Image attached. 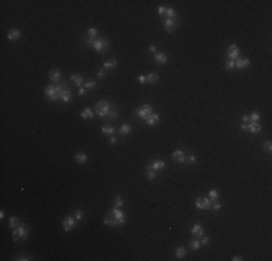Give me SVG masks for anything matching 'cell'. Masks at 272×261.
<instances>
[{"label":"cell","instance_id":"42","mask_svg":"<svg viewBox=\"0 0 272 261\" xmlns=\"http://www.w3.org/2000/svg\"><path fill=\"white\" fill-rule=\"evenodd\" d=\"M224 67L229 70V71H232V70H234V61L232 60H227L226 61V64H224Z\"/></svg>","mask_w":272,"mask_h":261},{"label":"cell","instance_id":"55","mask_svg":"<svg viewBox=\"0 0 272 261\" xmlns=\"http://www.w3.org/2000/svg\"><path fill=\"white\" fill-rule=\"evenodd\" d=\"M4 218V210H0V219H3Z\"/></svg>","mask_w":272,"mask_h":261},{"label":"cell","instance_id":"54","mask_svg":"<svg viewBox=\"0 0 272 261\" xmlns=\"http://www.w3.org/2000/svg\"><path fill=\"white\" fill-rule=\"evenodd\" d=\"M240 129H242V131H248V123H243V125L240 126Z\"/></svg>","mask_w":272,"mask_h":261},{"label":"cell","instance_id":"10","mask_svg":"<svg viewBox=\"0 0 272 261\" xmlns=\"http://www.w3.org/2000/svg\"><path fill=\"white\" fill-rule=\"evenodd\" d=\"M103 222H104V225L109 228H116V226H120L119 225V222L116 220V218L113 216V213H112V210H110L109 213H107L106 216H104V219H103Z\"/></svg>","mask_w":272,"mask_h":261},{"label":"cell","instance_id":"6","mask_svg":"<svg viewBox=\"0 0 272 261\" xmlns=\"http://www.w3.org/2000/svg\"><path fill=\"white\" fill-rule=\"evenodd\" d=\"M76 226H77V219L74 216H65L64 219H62V229L65 232L72 231Z\"/></svg>","mask_w":272,"mask_h":261},{"label":"cell","instance_id":"39","mask_svg":"<svg viewBox=\"0 0 272 261\" xmlns=\"http://www.w3.org/2000/svg\"><path fill=\"white\" fill-rule=\"evenodd\" d=\"M184 163H187V164H196L197 163V157H196V155H188V157H185Z\"/></svg>","mask_w":272,"mask_h":261},{"label":"cell","instance_id":"45","mask_svg":"<svg viewBox=\"0 0 272 261\" xmlns=\"http://www.w3.org/2000/svg\"><path fill=\"white\" fill-rule=\"evenodd\" d=\"M15 260H18V261H28V260H34V258L28 257V255H19V257H16Z\"/></svg>","mask_w":272,"mask_h":261},{"label":"cell","instance_id":"5","mask_svg":"<svg viewBox=\"0 0 272 261\" xmlns=\"http://www.w3.org/2000/svg\"><path fill=\"white\" fill-rule=\"evenodd\" d=\"M178 26V18L175 16V18H165L164 19V28H165V30L168 32V34H171V32H174L175 29H177Z\"/></svg>","mask_w":272,"mask_h":261},{"label":"cell","instance_id":"52","mask_svg":"<svg viewBox=\"0 0 272 261\" xmlns=\"http://www.w3.org/2000/svg\"><path fill=\"white\" fill-rule=\"evenodd\" d=\"M110 144L112 145L116 144V138H114V136H110Z\"/></svg>","mask_w":272,"mask_h":261},{"label":"cell","instance_id":"11","mask_svg":"<svg viewBox=\"0 0 272 261\" xmlns=\"http://www.w3.org/2000/svg\"><path fill=\"white\" fill-rule=\"evenodd\" d=\"M112 213H113V216L116 218V220L119 222V225H123L126 220V216H125V212L122 210V208H116L114 206L113 209H112Z\"/></svg>","mask_w":272,"mask_h":261},{"label":"cell","instance_id":"23","mask_svg":"<svg viewBox=\"0 0 272 261\" xmlns=\"http://www.w3.org/2000/svg\"><path fill=\"white\" fill-rule=\"evenodd\" d=\"M70 80H71L74 84H77L78 87H83V84H84V80H83V77L80 76V74H71Z\"/></svg>","mask_w":272,"mask_h":261},{"label":"cell","instance_id":"14","mask_svg":"<svg viewBox=\"0 0 272 261\" xmlns=\"http://www.w3.org/2000/svg\"><path fill=\"white\" fill-rule=\"evenodd\" d=\"M159 121H161V119H159V115H158V113H154V112H152V113L149 115L146 119H145V122H146L148 126L156 125V123H159Z\"/></svg>","mask_w":272,"mask_h":261},{"label":"cell","instance_id":"9","mask_svg":"<svg viewBox=\"0 0 272 261\" xmlns=\"http://www.w3.org/2000/svg\"><path fill=\"white\" fill-rule=\"evenodd\" d=\"M45 95H46L49 102H55V100L60 99V96H58L57 91H55V84H49V86L45 87Z\"/></svg>","mask_w":272,"mask_h":261},{"label":"cell","instance_id":"37","mask_svg":"<svg viewBox=\"0 0 272 261\" xmlns=\"http://www.w3.org/2000/svg\"><path fill=\"white\" fill-rule=\"evenodd\" d=\"M88 34V38H97L98 36V30L96 29V28H90V29L87 30Z\"/></svg>","mask_w":272,"mask_h":261},{"label":"cell","instance_id":"25","mask_svg":"<svg viewBox=\"0 0 272 261\" xmlns=\"http://www.w3.org/2000/svg\"><path fill=\"white\" fill-rule=\"evenodd\" d=\"M80 116H81V119H93V116H94V112H93L90 107H86V109L80 113Z\"/></svg>","mask_w":272,"mask_h":261},{"label":"cell","instance_id":"35","mask_svg":"<svg viewBox=\"0 0 272 261\" xmlns=\"http://www.w3.org/2000/svg\"><path fill=\"white\" fill-rule=\"evenodd\" d=\"M220 209H222V203H220V202H217V199H216V200H213V203H212V210H213V212H219Z\"/></svg>","mask_w":272,"mask_h":261},{"label":"cell","instance_id":"13","mask_svg":"<svg viewBox=\"0 0 272 261\" xmlns=\"http://www.w3.org/2000/svg\"><path fill=\"white\" fill-rule=\"evenodd\" d=\"M191 234L194 235V238H197V239H200L201 237L204 235V229H203V226H201L200 223H196L193 228H191Z\"/></svg>","mask_w":272,"mask_h":261},{"label":"cell","instance_id":"53","mask_svg":"<svg viewBox=\"0 0 272 261\" xmlns=\"http://www.w3.org/2000/svg\"><path fill=\"white\" fill-rule=\"evenodd\" d=\"M232 260H233V261H242L243 258H242V257H239V255H236V257H233Z\"/></svg>","mask_w":272,"mask_h":261},{"label":"cell","instance_id":"16","mask_svg":"<svg viewBox=\"0 0 272 261\" xmlns=\"http://www.w3.org/2000/svg\"><path fill=\"white\" fill-rule=\"evenodd\" d=\"M250 65L249 58H238L234 61V68H248Z\"/></svg>","mask_w":272,"mask_h":261},{"label":"cell","instance_id":"36","mask_svg":"<svg viewBox=\"0 0 272 261\" xmlns=\"http://www.w3.org/2000/svg\"><path fill=\"white\" fill-rule=\"evenodd\" d=\"M261 119V115H259V112H252V113L249 115V121L250 122H258Z\"/></svg>","mask_w":272,"mask_h":261},{"label":"cell","instance_id":"34","mask_svg":"<svg viewBox=\"0 0 272 261\" xmlns=\"http://www.w3.org/2000/svg\"><path fill=\"white\" fill-rule=\"evenodd\" d=\"M96 81H86V83L83 84V87L86 89V90H93V89H96Z\"/></svg>","mask_w":272,"mask_h":261},{"label":"cell","instance_id":"44","mask_svg":"<svg viewBox=\"0 0 272 261\" xmlns=\"http://www.w3.org/2000/svg\"><path fill=\"white\" fill-rule=\"evenodd\" d=\"M165 10H166V8H164V6H159V8H158V15L161 16V18H164V16H165Z\"/></svg>","mask_w":272,"mask_h":261},{"label":"cell","instance_id":"20","mask_svg":"<svg viewBox=\"0 0 272 261\" xmlns=\"http://www.w3.org/2000/svg\"><path fill=\"white\" fill-rule=\"evenodd\" d=\"M60 100H62L64 103H70L72 100V93H71V90L68 89V90H64L62 93L60 95Z\"/></svg>","mask_w":272,"mask_h":261},{"label":"cell","instance_id":"30","mask_svg":"<svg viewBox=\"0 0 272 261\" xmlns=\"http://www.w3.org/2000/svg\"><path fill=\"white\" fill-rule=\"evenodd\" d=\"M185 255H187V251H185L184 247H178L177 250H175V257H177V258H180V260H181V258H184Z\"/></svg>","mask_w":272,"mask_h":261},{"label":"cell","instance_id":"48","mask_svg":"<svg viewBox=\"0 0 272 261\" xmlns=\"http://www.w3.org/2000/svg\"><path fill=\"white\" fill-rule=\"evenodd\" d=\"M148 51H149V52H154V54H156V52H158V51H156V45H154V44H152V45H149V48H148Z\"/></svg>","mask_w":272,"mask_h":261},{"label":"cell","instance_id":"29","mask_svg":"<svg viewBox=\"0 0 272 261\" xmlns=\"http://www.w3.org/2000/svg\"><path fill=\"white\" fill-rule=\"evenodd\" d=\"M20 223H22V222H20V219L18 218V216H12L10 219H9V226H10L12 229H16Z\"/></svg>","mask_w":272,"mask_h":261},{"label":"cell","instance_id":"15","mask_svg":"<svg viewBox=\"0 0 272 261\" xmlns=\"http://www.w3.org/2000/svg\"><path fill=\"white\" fill-rule=\"evenodd\" d=\"M172 158H174L175 163L182 164V163L185 161V154H184V151H182V150H177V151H174V152H172Z\"/></svg>","mask_w":272,"mask_h":261},{"label":"cell","instance_id":"24","mask_svg":"<svg viewBox=\"0 0 272 261\" xmlns=\"http://www.w3.org/2000/svg\"><path fill=\"white\" fill-rule=\"evenodd\" d=\"M116 65H117V61L114 60V58H110V60H107V61L103 63L104 70H113V68H116Z\"/></svg>","mask_w":272,"mask_h":261},{"label":"cell","instance_id":"40","mask_svg":"<svg viewBox=\"0 0 272 261\" xmlns=\"http://www.w3.org/2000/svg\"><path fill=\"white\" fill-rule=\"evenodd\" d=\"M208 197H210V199H219V190H216V189L210 190V192H208Z\"/></svg>","mask_w":272,"mask_h":261},{"label":"cell","instance_id":"12","mask_svg":"<svg viewBox=\"0 0 272 261\" xmlns=\"http://www.w3.org/2000/svg\"><path fill=\"white\" fill-rule=\"evenodd\" d=\"M148 168H152L154 171H161V170H164L165 168V161H162V160H154L151 164H148Z\"/></svg>","mask_w":272,"mask_h":261},{"label":"cell","instance_id":"4","mask_svg":"<svg viewBox=\"0 0 272 261\" xmlns=\"http://www.w3.org/2000/svg\"><path fill=\"white\" fill-rule=\"evenodd\" d=\"M213 200H216V199H210L208 196L207 197H197L194 204H196L198 209H201V210H212Z\"/></svg>","mask_w":272,"mask_h":261},{"label":"cell","instance_id":"2","mask_svg":"<svg viewBox=\"0 0 272 261\" xmlns=\"http://www.w3.org/2000/svg\"><path fill=\"white\" fill-rule=\"evenodd\" d=\"M86 44L91 45L96 49V52L98 54H104L109 49V41L106 38H102V36H97V38H86Z\"/></svg>","mask_w":272,"mask_h":261},{"label":"cell","instance_id":"38","mask_svg":"<svg viewBox=\"0 0 272 261\" xmlns=\"http://www.w3.org/2000/svg\"><path fill=\"white\" fill-rule=\"evenodd\" d=\"M175 10L172 8H166V10H165V18H175Z\"/></svg>","mask_w":272,"mask_h":261},{"label":"cell","instance_id":"8","mask_svg":"<svg viewBox=\"0 0 272 261\" xmlns=\"http://www.w3.org/2000/svg\"><path fill=\"white\" fill-rule=\"evenodd\" d=\"M239 55H240V48L238 46V44L229 45V48H227V57H229V60L236 61L239 58Z\"/></svg>","mask_w":272,"mask_h":261},{"label":"cell","instance_id":"33","mask_svg":"<svg viewBox=\"0 0 272 261\" xmlns=\"http://www.w3.org/2000/svg\"><path fill=\"white\" fill-rule=\"evenodd\" d=\"M114 206H116V208H123V206H125V200L122 199V196L114 197Z\"/></svg>","mask_w":272,"mask_h":261},{"label":"cell","instance_id":"1","mask_svg":"<svg viewBox=\"0 0 272 261\" xmlns=\"http://www.w3.org/2000/svg\"><path fill=\"white\" fill-rule=\"evenodd\" d=\"M94 110L100 117H107V119H116L117 117V110L116 109L112 110V106H110V103L107 100H98L96 103Z\"/></svg>","mask_w":272,"mask_h":261},{"label":"cell","instance_id":"43","mask_svg":"<svg viewBox=\"0 0 272 261\" xmlns=\"http://www.w3.org/2000/svg\"><path fill=\"white\" fill-rule=\"evenodd\" d=\"M208 242H210V239H208V237H204V235H203V237H201V238H200V244H201V245H207Z\"/></svg>","mask_w":272,"mask_h":261},{"label":"cell","instance_id":"3","mask_svg":"<svg viewBox=\"0 0 272 261\" xmlns=\"http://www.w3.org/2000/svg\"><path fill=\"white\" fill-rule=\"evenodd\" d=\"M28 234H29V228H28L26 225L20 223L16 229H13V232H12V238H13V241H15V242L25 241V239H26V237H28Z\"/></svg>","mask_w":272,"mask_h":261},{"label":"cell","instance_id":"7","mask_svg":"<svg viewBox=\"0 0 272 261\" xmlns=\"http://www.w3.org/2000/svg\"><path fill=\"white\" fill-rule=\"evenodd\" d=\"M151 113H152V106H151V105H148V103H146V105H144V106H140L139 109L136 110V116L139 117V119H144V121Z\"/></svg>","mask_w":272,"mask_h":261},{"label":"cell","instance_id":"22","mask_svg":"<svg viewBox=\"0 0 272 261\" xmlns=\"http://www.w3.org/2000/svg\"><path fill=\"white\" fill-rule=\"evenodd\" d=\"M130 132H132V126L128 125V123H123V125L120 126V129H119V135L120 136H126Z\"/></svg>","mask_w":272,"mask_h":261},{"label":"cell","instance_id":"31","mask_svg":"<svg viewBox=\"0 0 272 261\" xmlns=\"http://www.w3.org/2000/svg\"><path fill=\"white\" fill-rule=\"evenodd\" d=\"M190 247L193 248L194 251H197V250H200V247H201V244H200V239H191L190 241Z\"/></svg>","mask_w":272,"mask_h":261},{"label":"cell","instance_id":"26","mask_svg":"<svg viewBox=\"0 0 272 261\" xmlns=\"http://www.w3.org/2000/svg\"><path fill=\"white\" fill-rule=\"evenodd\" d=\"M155 61H156V64H165L166 61H168V57H166L164 52H156L155 54Z\"/></svg>","mask_w":272,"mask_h":261},{"label":"cell","instance_id":"46","mask_svg":"<svg viewBox=\"0 0 272 261\" xmlns=\"http://www.w3.org/2000/svg\"><path fill=\"white\" fill-rule=\"evenodd\" d=\"M138 81H139V84H145L146 83V76H145V74H140V76L138 77Z\"/></svg>","mask_w":272,"mask_h":261},{"label":"cell","instance_id":"49","mask_svg":"<svg viewBox=\"0 0 272 261\" xmlns=\"http://www.w3.org/2000/svg\"><path fill=\"white\" fill-rule=\"evenodd\" d=\"M104 74H106V73H104V70H102V68L97 71V77H98V79H103V77H104Z\"/></svg>","mask_w":272,"mask_h":261},{"label":"cell","instance_id":"18","mask_svg":"<svg viewBox=\"0 0 272 261\" xmlns=\"http://www.w3.org/2000/svg\"><path fill=\"white\" fill-rule=\"evenodd\" d=\"M20 36H22L20 30H18V29H10V30H8V39H9V41H18Z\"/></svg>","mask_w":272,"mask_h":261},{"label":"cell","instance_id":"51","mask_svg":"<svg viewBox=\"0 0 272 261\" xmlns=\"http://www.w3.org/2000/svg\"><path fill=\"white\" fill-rule=\"evenodd\" d=\"M78 93H80V96H84V95H86V89H84V87H80Z\"/></svg>","mask_w":272,"mask_h":261},{"label":"cell","instance_id":"47","mask_svg":"<svg viewBox=\"0 0 272 261\" xmlns=\"http://www.w3.org/2000/svg\"><path fill=\"white\" fill-rule=\"evenodd\" d=\"M265 150H266L268 152L272 151V142L271 141H266V142H265Z\"/></svg>","mask_w":272,"mask_h":261},{"label":"cell","instance_id":"21","mask_svg":"<svg viewBox=\"0 0 272 261\" xmlns=\"http://www.w3.org/2000/svg\"><path fill=\"white\" fill-rule=\"evenodd\" d=\"M74 160H76L78 164H84V163H87L88 157H87L86 152H77V154L74 155Z\"/></svg>","mask_w":272,"mask_h":261},{"label":"cell","instance_id":"50","mask_svg":"<svg viewBox=\"0 0 272 261\" xmlns=\"http://www.w3.org/2000/svg\"><path fill=\"white\" fill-rule=\"evenodd\" d=\"M242 121H243V123H249V115H243L242 116Z\"/></svg>","mask_w":272,"mask_h":261},{"label":"cell","instance_id":"41","mask_svg":"<svg viewBox=\"0 0 272 261\" xmlns=\"http://www.w3.org/2000/svg\"><path fill=\"white\" fill-rule=\"evenodd\" d=\"M74 218L77 219V222H80V220L83 219V210H81V209H77L76 213H74Z\"/></svg>","mask_w":272,"mask_h":261},{"label":"cell","instance_id":"32","mask_svg":"<svg viewBox=\"0 0 272 261\" xmlns=\"http://www.w3.org/2000/svg\"><path fill=\"white\" fill-rule=\"evenodd\" d=\"M146 177H148V180H155L156 178V171H154L152 168H148L146 167Z\"/></svg>","mask_w":272,"mask_h":261},{"label":"cell","instance_id":"17","mask_svg":"<svg viewBox=\"0 0 272 261\" xmlns=\"http://www.w3.org/2000/svg\"><path fill=\"white\" fill-rule=\"evenodd\" d=\"M49 80H51L52 83H55V84L61 80V71L58 70V68H52V70L49 71Z\"/></svg>","mask_w":272,"mask_h":261},{"label":"cell","instance_id":"28","mask_svg":"<svg viewBox=\"0 0 272 261\" xmlns=\"http://www.w3.org/2000/svg\"><path fill=\"white\" fill-rule=\"evenodd\" d=\"M146 81L149 84H156L159 81V76L158 74H155V73H149L146 76Z\"/></svg>","mask_w":272,"mask_h":261},{"label":"cell","instance_id":"27","mask_svg":"<svg viewBox=\"0 0 272 261\" xmlns=\"http://www.w3.org/2000/svg\"><path fill=\"white\" fill-rule=\"evenodd\" d=\"M102 132L104 133V135L113 136V135H114V132H116V129H114V126H110V125H104V126H102Z\"/></svg>","mask_w":272,"mask_h":261},{"label":"cell","instance_id":"19","mask_svg":"<svg viewBox=\"0 0 272 261\" xmlns=\"http://www.w3.org/2000/svg\"><path fill=\"white\" fill-rule=\"evenodd\" d=\"M248 132L259 133L261 132V125H259L258 122H249V123H248Z\"/></svg>","mask_w":272,"mask_h":261}]
</instances>
